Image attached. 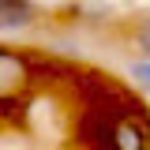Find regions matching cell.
<instances>
[{"label":"cell","instance_id":"1","mask_svg":"<svg viewBox=\"0 0 150 150\" xmlns=\"http://www.w3.org/2000/svg\"><path fill=\"white\" fill-rule=\"evenodd\" d=\"M30 83H34V68H30L26 53L0 45V105L19 101L23 94L30 90Z\"/></svg>","mask_w":150,"mask_h":150},{"label":"cell","instance_id":"2","mask_svg":"<svg viewBox=\"0 0 150 150\" xmlns=\"http://www.w3.org/2000/svg\"><path fill=\"white\" fill-rule=\"evenodd\" d=\"M109 150H150V116L143 109L109 124Z\"/></svg>","mask_w":150,"mask_h":150},{"label":"cell","instance_id":"3","mask_svg":"<svg viewBox=\"0 0 150 150\" xmlns=\"http://www.w3.org/2000/svg\"><path fill=\"white\" fill-rule=\"evenodd\" d=\"M41 23L38 0H0V34H23Z\"/></svg>","mask_w":150,"mask_h":150},{"label":"cell","instance_id":"4","mask_svg":"<svg viewBox=\"0 0 150 150\" xmlns=\"http://www.w3.org/2000/svg\"><path fill=\"white\" fill-rule=\"evenodd\" d=\"M128 38H131V45L139 49V60H150V8L131 15V23H128Z\"/></svg>","mask_w":150,"mask_h":150},{"label":"cell","instance_id":"5","mask_svg":"<svg viewBox=\"0 0 150 150\" xmlns=\"http://www.w3.org/2000/svg\"><path fill=\"white\" fill-rule=\"evenodd\" d=\"M128 75H131V83H135L139 90L150 94V60H131V64H128Z\"/></svg>","mask_w":150,"mask_h":150}]
</instances>
